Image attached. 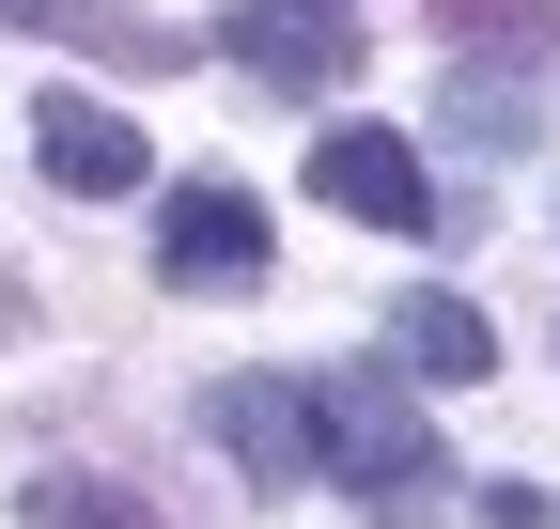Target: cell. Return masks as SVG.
Masks as SVG:
<instances>
[{
	"instance_id": "obj_5",
	"label": "cell",
	"mask_w": 560,
	"mask_h": 529,
	"mask_svg": "<svg viewBox=\"0 0 560 529\" xmlns=\"http://www.w3.org/2000/svg\"><path fill=\"white\" fill-rule=\"evenodd\" d=\"M219 47L249 62L265 94H342V79H359V16H327V0H249Z\"/></svg>"
},
{
	"instance_id": "obj_6",
	"label": "cell",
	"mask_w": 560,
	"mask_h": 529,
	"mask_svg": "<svg viewBox=\"0 0 560 529\" xmlns=\"http://www.w3.org/2000/svg\"><path fill=\"white\" fill-rule=\"evenodd\" d=\"M32 156H47V187H79V203H125L140 187V125L109 94H32Z\"/></svg>"
},
{
	"instance_id": "obj_4",
	"label": "cell",
	"mask_w": 560,
	"mask_h": 529,
	"mask_svg": "<svg viewBox=\"0 0 560 529\" xmlns=\"http://www.w3.org/2000/svg\"><path fill=\"white\" fill-rule=\"evenodd\" d=\"M312 203H342L359 234H436L420 141H389V125H327V141H312Z\"/></svg>"
},
{
	"instance_id": "obj_2",
	"label": "cell",
	"mask_w": 560,
	"mask_h": 529,
	"mask_svg": "<svg viewBox=\"0 0 560 529\" xmlns=\"http://www.w3.org/2000/svg\"><path fill=\"white\" fill-rule=\"evenodd\" d=\"M265 264H280V234H265L249 187H172L156 203V281L172 296H249Z\"/></svg>"
},
{
	"instance_id": "obj_11",
	"label": "cell",
	"mask_w": 560,
	"mask_h": 529,
	"mask_svg": "<svg viewBox=\"0 0 560 529\" xmlns=\"http://www.w3.org/2000/svg\"><path fill=\"white\" fill-rule=\"evenodd\" d=\"M420 16H436L452 47H482V62H545V47H560L545 0H420Z\"/></svg>"
},
{
	"instance_id": "obj_7",
	"label": "cell",
	"mask_w": 560,
	"mask_h": 529,
	"mask_svg": "<svg viewBox=\"0 0 560 529\" xmlns=\"http://www.w3.org/2000/svg\"><path fill=\"white\" fill-rule=\"evenodd\" d=\"M0 32H47V47H94V62H187V32H156L140 0H0Z\"/></svg>"
},
{
	"instance_id": "obj_8",
	"label": "cell",
	"mask_w": 560,
	"mask_h": 529,
	"mask_svg": "<svg viewBox=\"0 0 560 529\" xmlns=\"http://www.w3.org/2000/svg\"><path fill=\"white\" fill-rule=\"evenodd\" d=\"M389 358L436 374V389H467V374H499V327H482L467 296H389Z\"/></svg>"
},
{
	"instance_id": "obj_3",
	"label": "cell",
	"mask_w": 560,
	"mask_h": 529,
	"mask_svg": "<svg viewBox=\"0 0 560 529\" xmlns=\"http://www.w3.org/2000/svg\"><path fill=\"white\" fill-rule=\"evenodd\" d=\"M202 436H219L265 498L327 483V451H312V374H219V389H202Z\"/></svg>"
},
{
	"instance_id": "obj_13",
	"label": "cell",
	"mask_w": 560,
	"mask_h": 529,
	"mask_svg": "<svg viewBox=\"0 0 560 529\" xmlns=\"http://www.w3.org/2000/svg\"><path fill=\"white\" fill-rule=\"evenodd\" d=\"M16 343H32V281L0 264V358H16Z\"/></svg>"
},
{
	"instance_id": "obj_12",
	"label": "cell",
	"mask_w": 560,
	"mask_h": 529,
	"mask_svg": "<svg viewBox=\"0 0 560 529\" xmlns=\"http://www.w3.org/2000/svg\"><path fill=\"white\" fill-rule=\"evenodd\" d=\"M482 529H560V514H545V483H482Z\"/></svg>"
},
{
	"instance_id": "obj_14",
	"label": "cell",
	"mask_w": 560,
	"mask_h": 529,
	"mask_svg": "<svg viewBox=\"0 0 560 529\" xmlns=\"http://www.w3.org/2000/svg\"><path fill=\"white\" fill-rule=\"evenodd\" d=\"M327 16H359V0H327Z\"/></svg>"
},
{
	"instance_id": "obj_1",
	"label": "cell",
	"mask_w": 560,
	"mask_h": 529,
	"mask_svg": "<svg viewBox=\"0 0 560 529\" xmlns=\"http://www.w3.org/2000/svg\"><path fill=\"white\" fill-rule=\"evenodd\" d=\"M312 451H327L342 498H374V529H420V514H436V483H452L436 421H420L405 389H374V374H312Z\"/></svg>"
},
{
	"instance_id": "obj_9",
	"label": "cell",
	"mask_w": 560,
	"mask_h": 529,
	"mask_svg": "<svg viewBox=\"0 0 560 529\" xmlns=\"http://www.w3.org/2000/svg\"><path fill=\"white\" fill-rule=\"evenodd\" d=\"M16 529H172L140 483H109V468H32L16 483Z\"/></svg>"
},
{
	"instance_id": "obj_10",
	"label": "cell",
	"mask_w": 560,
	"mask_h": 529,
	"mask_svg": "<svg viewBox=\"0 0 560 529\" xmlns=\"http://www.w3.org/2000/svg\"><path fill=\"white\" fill-rule=\"evenodd\" d=\"M436 125L482 141V156H514V141H529V62H467V79L436 94Z\"/></svg>"
}]
</instances>
